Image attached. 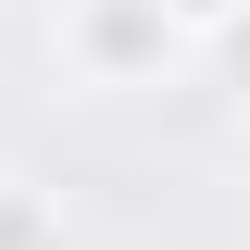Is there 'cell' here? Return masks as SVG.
<instances>
[{
    "instance_id": "3957f363",
    "label": "cell",
    "mask_w": 250,
    "mask_h": 250,
    "mask_svg": "<svg viewBox=\"0 0 250 250\" xmlns=\"http://www.w3.org/2000/svg\"><path fill=\"white\" fill-rule=\"evenodd\" d=\"M0 250H62V238H50V213H38L25 188H0Z\"/></svg>"
},
{
    "instance_id": "6da1fadb",
    "label": "cell",
    "mask_w": 250,
    "mask_h": 250,
    "mask_svg": "<svg viewBox=\"0 0 250 250\" xmlns=\"http://www.w3.org/2000/svg\"><path fill=\"white\" fill-rule=\"evenodd\" d=\"M200 50L175 0H62V62L88 88H163L175 62Z\"/></svg>"
},
{
    "instance_id": "7a4b0ae2",
    "label": "cell",
    "mask_w": 250,
    "mask_h": 250,
    "mask_svg": "<svg viewBox=\"0 0 250 250\" xmlns=\"http://www.w3.org/2000/svg\"><path fill=\"white\" fill-rule=\"evenodd\" d=\"M200 62H213L225 88H238V100H250V0H238V13H225V25H213V38H200Z\"/></svg>"
},
{
    "instance_id": "277c9868",
    "label": "cell",
    "mask_w": 250,
    "mask_h": 250,
    "mask_svg": "<svg viewBox=\"0 0 250 250\" xmlns=\"http://www.w3.org/2000/svg\"><path fill=\"white\" fill-rule=\"evenodd\" d=\"M175 13H188V38H213L225 13H238V0H175Z\"/></svg>"
}]
</instances>
